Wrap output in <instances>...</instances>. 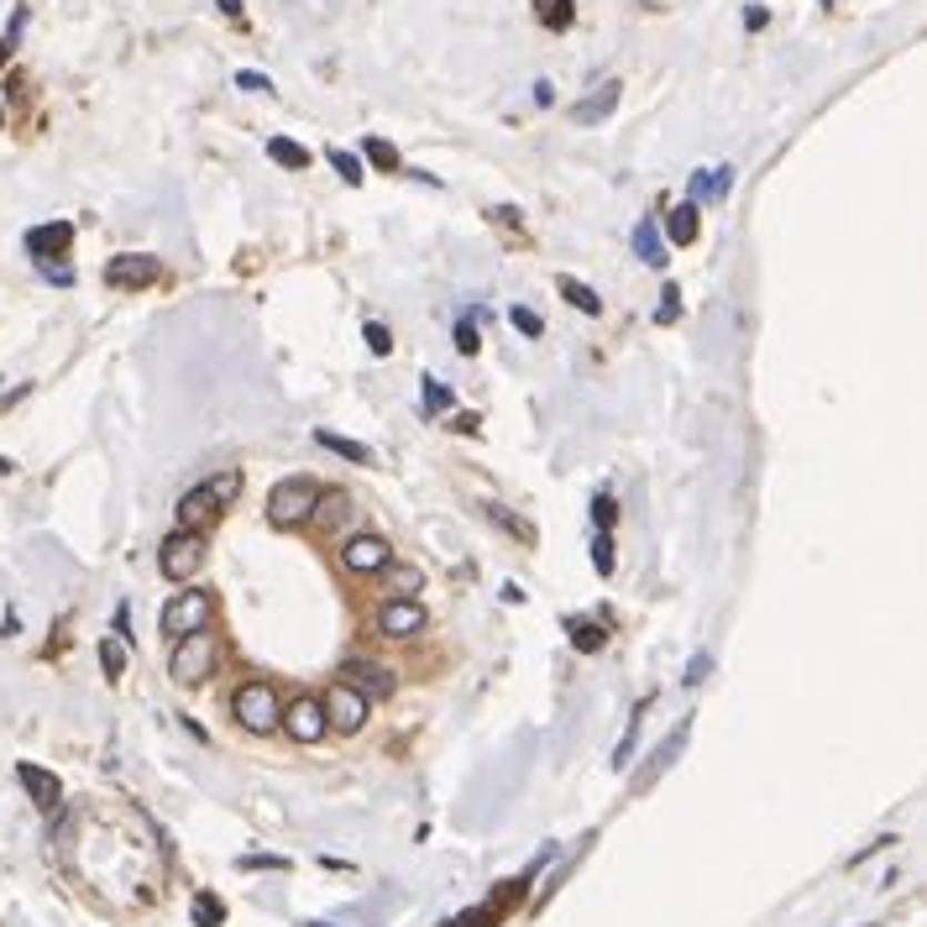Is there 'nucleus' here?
<instances>
[{"label": "nucleus", "mask_w": 927, "mask_h": 927, "mask_svg": "<svg viewBox=\"0 0 927 927\" xmlns=\"http://www.w3.org/2000/svg\"><path fill=\"white\" fill-rule=\"evenodd\" d=\"M231 718L246 728V734H273L283 724V703H279V686L252 676L231 692Z\"/></svg>", "instance_id": "f257e3e1"}, {"label": "nucleus", "mask_w": 927, "mask_h": 927, "mask_svg": "<svg viewBox=\"0 0 927 927\" xmlns=\"http://www.w3.org/2000/svg\"><path fill=\"white\" fill-rule=\"evenodd\" d=\"M320 498H325V487L315 477H283L273 493H268V524H279V530H294V524L315 520Z\"/></svg>", "instance_id": "f03ea898"}, {"label": "nucleus", "mask_w": 927, "mask_h": 927, "mask_svg": "<svg viewBox=\"0 0 927 927\" xmlns=\"http://www.w3.org/2000/svg\"><path fill=\"white\" fill-rule=\"evenodd\" d=\"M215 661H221V639L210 629L189 634V639H173V655H168V676L179 686H200L210 671H215Z\"/></svg>", "instance_id": "7ed1b4c3"}, {"label": "nucleus", "mask_w": 927, "mask_h": 927, "mask_svg": "<svg viewBox=\"0 0 927 927\" xmlns=\"http://www.w3.org/2000/svg\"><path fill=\"white\" fill-rule=\"evenodd\" d=\"M158 566H163L168 582H189V576H200V566H204V530H173V535L158 545Z\"/></svg>", "instance_id": "20e7f679"}, {"label": "nucleus", "mask_w": 927, "mask_h": 927, "mask_svg": "<svg viewBox=\"0 0 927 927\" xmlns=\"http://www.w3.org/2000/svg\"><path fill=\"white\" fill-rule=\"evenodd\" d=\"M283 734L294 744H320L331 734V713H325V697L315 692H299L294 703L283 707Z\"/></svg>", "instance_id": "39448f33"}, {"label": "nucleus", "mask_w": 927, "mask_h": 927, "mask_svg": "<svg viewBox=\"0 0 927 927\" xmlns=\"http://www.w3.org/2000/svg\"><path fill=\"white\" fill-rule=\"evenodd\" d=\"M325 713H331L335 734H362V724H367V713H372V697L341 676V682L325 686Z\"/></svg>", "instance_id": "423d86ee"}, {"label": "nucleus", "mask_w": 927, "mask_h": 927, "mask_svg": "<svg viewBox=\"0 0 927 927\" xmlns=\"http://www.w3.org/2000/svg\"><path fill=\"white\" fill-rule=\"evenodd\" d=\"M210 613H215L210 593L189 587V593H179V597H173V603L163 608V634H168V639H189V634L210 629Z\"/></svg>", "instance_id": "0eeeda50"}, {"label": "nucleus", "mask_w": 927, "mask_h": 927, "mask_svg": "<svg viewBox=\"0 0 927 927\" xmlns=\"http://www.w3.org/2000/svg\"><path fill=\"white\" fill-rule=\"evenodd\" d=\"M341 566L352 576H377L393 566V545L383 535H352L341 545Z\"/></svg>", "instance_id": "6e6552de"}, {"label": "nucleus", "mask_w": 927, "mask_h": 927, "mask_svg": "<svg viewBox=\"0 0 927 927\" xmlns=\"http://www.w3.org/2000/svg\"><path fill=\"white\" fill-rule=\"evenodd\" d=\"M425 629H430V613L414 597H389L377 608V634L383 639H414V634H425Z\"/></svg>", "instance_id": "1a4fd4ad"}, {"label": "nucleus", "mask_w": 927, "mask_h": 927, "mask_svg": "<svg viewBox=\"0 0 927 927\" xmlns=\"http://www.w3.org/2000/svg\"><path fill=\"white\" fill-rule=\"evenodd\" d=\"M158 279H163V262L148 258V252H121V258L105 262V283L111 289H148Z\"/></svg>", "instance_id": "9d476101"}, {"label": "nucleus", "mask_w": 927, "mask_h": 927, "mask_svg": "<svg viewBox=\"0 0 927 927\" xmlns=\"http://www.w3.org/2000/svg\"><path fill=\"white\" fill-rule=\"evenodd\" d=\"M221 493L210 483H200V487H189L184 498H179V530H204V524H215L221 520Z\"/></svg>", "instance_id": "9b49d317"}, {"label": "nucleus", "mask_w": 927, "mask_h": 927, "mask_svg": "<svg viewBox=\"0 0 927 927\" xmlns=\"http://www.w3.org/2000/svg\"><path fill=\"white\" fill-rule=\"evenodd\" d=\"M17 780L27 786V797L38 802L42 813H58V802H63V780H58L53 770H42V765L21 760V765H17Z\"/></svg>", "instance_id": "f8f14e48"}, {"label": "nucleus", "mask_w": 927, "mask_h": 927, "mask_svg": "<svg viewBox=\"0 0 927 927\" xmlns=\"http://www.w3.org/2000/svg\"><path fill=\"white\" fill-rule=\"evenodd\" d=\"M69 242H74V225L69 221H48V225H32V231H27V252H32V262L63 258Z\"/></svg>", "instance_id": "ddd939ff"}, {"label": "nucleus", "mask_w": 927, "mask_h": 927, "mask_svg": "<svg viewBox=\"0 0 927 927\" xmlns=\"http://www.w3.org/2000/svg\"><path fill=\"white\" fill-rule=\"evenodd\" d=\"M613 111H618V79H603L593 94H582L572 105V121L576 127H597V121H608Z\"/></svg>", "instance_id": "4468645a"}, {"label": "nucleus", "mask_w": 927, "mask_h": 927, "mask_svg": "<svg viewBox=\"0 0 927 927\" xmlns=\"http://www.w3.org/2000/svg\"><path fill=\"white\" fill-rule=\"evenodd\" d=\"M341 676H346L352 686H362L372 703H377V697H393V686H399V682L389 676V671L377 666V661H362V655H352V661L341 666Z\"/></svg>", "instance_id": "2eb2a0df"}, {"label": "nucleus", "mask_w": 927, "mask_h": 927, "mask_svg": "<svg viewBox=\"0 0 927 927\" xmlns=\"http://www.w3.org/2000/svg\"><path fill=\"white\" fill-rule=\"evenodd\" d=\"M697 231H703V204L686 200V204H676V210L666 215V236L676 246H692V242H697Z\"/></svg>", "instance_id": "dca6fc26"}, {"label": "nucleus", "mask_w": 927, "mask_h": 927, "mask_svg": "<svg viewBox=\"0 0 927 927\" xmlns=\"http://www.w3.org/2000/svg\"><path fill=\"white\" fill-rule=\"evenodd\" d=\"M634 252H639V262L645 268H666V242H661V225H655V215H645V221L634 225Z\"/></svg>", "instance_id": "f3484780"}, {"label": "nucleus", "mask_w": 927, "mask_h": 927, "mask_svg": "<svg viewBox=\"0 0 927 927\" xmlns=\"http://www.w3.org/2000/svg\"><path fill=\"white\" fill-rule=\"evenodd\" d=\"M728 184H734V168H728V163L713 168V173L697 168V173H692V184H686V194H692V204H707V200H718Z\"/></svg>", "instance_id": "a211bd4d"}, {"label": "nucleus", "mask_w": 927, "mask_h": 927, "mask_svg": "<svg viewBox=\"0 0 927 927\" xmlns=\"http://www.w3.org/2000/svg\"><path fill=\"white\" fill-rule=\"evenodd\" d=\"M686 728H692V724H686V718H682V724H676V734H671V739L661 744V749H655V760H649L645 770L634 776V792H649V780L661 776V770H666V765H671V755H676V749H682V744H686Z\"/></svg>", "instance_id": "6ab92c4d"}, {"label": "nucleus", "mask_w": 927, "mask_h": 927, "mask_svg": "<svg viewBox=\"0 0 927 927\" xmlns=\"http://www.w3.org/2000/svg\"><path fill=\"white\" fill-rule=\"evenodd\" d=\"M315 445H325L331 456H341V462H352V466H367V462H372L367 445L346 441V435H335V430H315Z\"/></svg>", "instance_id": "aec40b11"}, {"label": "nucleus", "mask_w": 927, "mask_h": 927, "mask_svg": "<svg viewBox=\"0 0 927 927\" xmlns=\"http://www.w3.org/2000/svg\"><path fill=\"white\" fill-rule=\"evenodd\" d=\"M566 634H572V645L582 649V655H597V649L608 645V629H603L597 618H572V624H566Z\"/></svg>", "instance_id": "412c9836"}, {"label": "nucleus", "mask_w": 927, "mask_h": 927, "mask_svg": "<svg viewBox=\"0 0 927 927\" xmlns=\"http://www.w3.org/2000/svg\"><path fill=\"white\" fill-rule=\"evenodd\" d=\"M645 713H649V697L629 713V728H624V739H618V749H613V770H624V765L634 760V744H639V728H645Z\"/></svg>", "instance_id": "4be33fe9"}, {"label": "nucleus", "mask_w": 927, "mask_h": 927, "mask_svg": "<svg viewBox=\"0 0 927 927\" xmlns=\"http://www.w3.org/2000/svg\"><path fill=\"white\" fill-rule=\"evenodd\" d=\"M535 17H540V27L566 32V27L576 21V0H535Z\"/></svg>", "instance_id": "5701e85b"}, {"label": "nucleus", "mask_w": 927, "mask_h": 927, "mask_svg": "<svg viewBox=\"0 0 927 927\" xmlns=\"http://www.w3.org/2000/svg\"><path fill=\"white\" fill-rule=\"evenodd\" d=\"M556 289H561V299L566 304H576L582 315H603V299L587 289V283H576V279H556Z\"/></svg>", "instance_id": "b1692460"}, {"label": "nucleus", "mask_w": 927, "mask_h": 927, "mask_svg": "<svg viewBox=\"0 0 927 927\" xmlns=\"http://www.w3.org/2000/svg\"><path fill=\"white\" fill-rule=\"evenodd\" d=\"M268 158H273V163H283L289 173H299V168H310V152L299 148L294 137H273V142H268Z\"/></svg>", "instance_id": "393cba45"}, {"label": "nucleus", "mask_w": 927, "mask_h": 927, "mask_svg": "<svg viewBox=\"0 0 927 927\" xmlns=\"http://www.w3.org/2000/svg\"><path fill=\"white\" fill-rule=\"evenodd\" d=\"M362 158H367V163H377L383 173H404V158H399V148H393V142H383V137H367V142H362Z\"/></svg>", "instance_id": "a878e982"}, {"label": "nucleus", "mask_w": 927, "mask_h": 927, "mask_svg": "<svg viewBox=\"0 0 927 927\" xmlns=\"http://www.w3.org/2000/svg\"><path fill=\"white\" fill-rule=\"evenodd\" d=\"M487 520H493V524H503V530H508V535L520 540V545H535V524H530V520H520V514H508L503 503H487Z\"/></svg>", "instance_id": "bb28decb"}, {"label": "nucleus", "mask_w": 927, "mask_h": 927, "mask_svg": "<svg viewBox=\"0 0 927 927\" xmlns=\"http://www.w3.org/2000/svg\"><path fill=\"white\" fill-rule=\"evenodd\" d=\"M189 911H194V927H221L225 923V901L215 896V890H200Z\"/></svg>", "instance_id": "cd10ccee"}, {"label": "nucleus", "mask_w": 927, "mask_h": 927, "mask_svg": "<svg viewBox=\"0 0 927 927\" xmlns=\"http://www.w3.org/2000/svg\"><path fill=\"white\" fill-rule=\"evenodd\" d=\"M346 514H352V498H346V493H325L320 508H315V524L320 530H331V524H341Z\"/></svg>", "instance_id": "c85d7f7f"}, {"label": "nucleus", "mask_w": 927, "mask_h": 927, "mask_svg": "<svg viewBox=\"0 0 927 927\" xmlns=\"http://www.w3.org/2000/svg\"><path fill=\"white\" fill-rule=\"evenodd\" d=\"M100 666H105V682H121L127 676V649L115 639H100Z\"/></svg>", "instance_id": "c756f323"}, {"label": "nucleus", "mask_w": 927, "mask_h": 927, "mask_svg": "<svg viewBox=\"0 0 927 927\" xmlns=\"http://www.w3.org/2000/svg\"><path fill=\"white\" fill-rule=\"evenodd\" d=\"M389 587L399 597H414L420 587H425V576H420V566H393V572H389Z\"/></svg>", "instance_id": "7c9ffc66"}, {"label": "nucleus", "mask_w": 927, "mask_h": 927, "mask_svg": "<svg viewBox=\"0 0 927 927\" xmlns=\"http://www.w3.org/2000/svg\"><path fill=\"white\" fill-rule=\"evenodd\" d=\"M593 566L597 576H613V530H597L593 535Z\"/></svg>", "instance_id": "2f4dec72"}, {"label": "nucleus", "mask_w": 927, "mask_h": 927, "mask_svg": "<svg viewBox=\"0 0 927 927\" xmlns=\"http://www.w3.org/2000/svg\"><path fill=\"white\" fill-rule=\"evenodd\" d=\"M508 320H514V331L530 335V341H540V331H545V320H540L530 304H514V310H508Z\"/></svg>", "instance_id": "473e14b6"}, {"label": "nucleus", "mask_w": 927, "mask_h": 927, "mask_svg": "<svg viewBox=\"0 0 927 927\" xmlns=\"http://www.w3.org/2000/svg\"><path fill=\"white\" fill-rule=\"evenodd\" d=\"M331 168L341 173V179H346V184H362V158H356V152H341V148H335L331 152Z\"/></svg>", "instance_id": "72a5a7b5"}, {"label": "nucleus", "mask_w": 927, "mask_h": 927, "mask_svg": "<svg viewBox=\"0 0 927 927\" xmlns=\"http://www.w3.org/2000/svg\"><path fill=\"white\" fill-rule=\"evenodd\" d=\"M477 346H483V335H477V315H466L462 325H456V352H462V356H477Z\"/></svg>", "instance_id": "f704fd0d"}, {"label": "nucleus", "mask_w": 927, "mask_h": 927, "mask_svg": "<svg viewBox=\"0 0 927 927\" xmlns=\"http://www.w3.org/2000/svg\"><path fill=\"white\" fill-rule=\"evenodd\" d=\"M362 335H367L372 356H389L393 352V335H389V325H383V320H367V325H362Z\"/></svg>", "instance_id": "c9c22d12"}, {"label": "nucleus", "mask_w": 927, "mask_h": 927, "mask_svg": "<svg viewBox=\"0 0 927 927\" xmlns=\"http://www.w3.org/2000/svg\"><path fill=\"white\" fill-rule=\"evenodd\" d=\"M593 524L597 530H613V524H618V498H613V493H597L593 498Z\"/></svg>", "instance_id": "e433bc0d"}, {"label": "nucleus", "mask_w": 927, "mask_h": 927, "mask_svg": "<svg viewBox=\"0 0 927 927\" xmlns=\"http://www.w3.org/2000/svg\"><path fill=\"white\" fill-rule=\"evenodd\" d=\"M441 409H451V389L441 377H425V414H441Z\"/></svg>", "instance_id": "4c0bfd02"}, {"label": "nucleus", "mask_w": 927, "mask_h": 927, "mask_svg": "<svg viewBox=\"0 0 927 927\" xmlns=\"http://www.w3.org/2000/svg\"><path fill=\"white\" fill-rule=\"evenodd\" d=\"M236 865H242V870H289V859H283V854H242Z\"/></svg>", "instance_id": "58836bf2"}, {"label": "nucleus", "mask_w": 927, "mask_h": 927, "mask_svg": "<svg viewBox=\"0 0 927 927\" xmlns=\"http://www.w3.org/2000/svg\"><path fill=\"white\" fill-rule=\"evenodd\" d=\"M210 487L221 493V503H231V498H236V493H242V472L231 466V472H221V477H210Z\"/></svg>", "instance_id": "ea45409f"}, {"label": "nucleus", "mask_w": 927, "mask_h": 927, "mask_svg": "<svg viewBox=\"0 0 927 927\" xmlns=\"http://www.w3.org/2000/svg\"><path fill=\"white\" fill-rule=\"evenodd\" d=\"M451 927H498V911L493 907H477V911H462Z\"/></svg>", "instance_id": "a19ab883"}, {"label": "nucleus", "mask_w": 927, "mask_h": 927, "mask_svg": "<svg viewBox=\"0 0 927 927\" xmlns=\"http://www.w3.org/2000/svg\"><path fill=\"white\" fill-rule=\"evenodd\" d=\"M707 671H713V655L703 649V655H692V661H686V676H682V682H686V686H697V682L707 676Z\"/></svg>", "instance_id": "79ce46f5"}, {"label": "nucleus", "mask_w": 927, "mask_h": 927, "mask_svg": "<svg viewBox=\"0 0 927 927\" xmlns=\"http://www.w3.org/2000/svg\"><path fill=\"white\" fill-rule=\"evenodd\" d=\"M38 268H42V279L58 283V289H69V283H74V268H63V262H38Z\"/></svg>", "instance_id": "37998d69"}, {"label": "nucleus", "mask_w": 927, "mask_h": 927, "mask_svg": "<svg viewBox=\"0 0 927 927\" xmlns=\"http://www.w3.org/2000/svg\"><path fill=\"white\" fill-rule=\"evenodd\" d=\"M236 84H242V90H252V94H268V90H273V79L258 74V69H242V74H236Z\"/></svg>", "instance_id": "c03bdc74"}, {"label": "nucleus", "mask_w": 927, "mask_h": 927, "mask_svg": "<svg viewBox=\"0 0 927 927\" xmlns=\"http://www.w3.org/2000/svg\"><path fill=\"white\" fill-rule=\"evenodd\" d=\"M676 294H682V289H676V283H671V289H666V304H661V310H655V320H666V325H671V320L682 315V299H676Z\"/></svg>", "instance_id": "a18cd8bd"}, {"label": "nucleus", "mask_w": 927, "mask_h": 927, "mask_svg": "<svg viewBox=\"0 0 927 927\" xmlns=\"http://www.w3.org/2000/svg\"><path fill=\"white\" fill-rule=\"evenodd\" d=\"M890 844H896V834H880L870 844V849H859V854H849V865H865V859H870V854H880V849H890Z\"/></svg>", "instance_id": "49530a36"}, {"label": "nucleus", "mask_w": 927, "mask_h": 927, "mask_svg": "<svg viewBox=\"0 0 927 927\" xmlns=\"http://www.w3.org/2000/svg\"><path fill=\"white\" fill-rule=\"evenodd\" d=\"M115 634H121V639H131V603H121V608H115Z\"/></svg>", "instance_id": "de8ad7c7"}, {"label": "nucleus", "mask_w": 927, "mask_h": 927, "mask_svg": "<svg viewBox=\"0 0 927 927\" xmlns=\"http://www.w3.org/2000/svg\"><path fill=\"white\" fill-rule=\"evenodd\" d=\"M765 21H770V17H765V11H760V6H749V11H744V27H749V32H760V27H765Z\"/></svg>", "instance_id": "09e8293b"}, {"label": "nucleus", "mask_w": 927, "mask_h": 927, "mask_svg": "<svg viewBox=\"0 0 927 927\" xmlns=\"http://www.w3.org/2000/svg\"><path fill=\"white\" fill-rule=\"evenodd\" d=\"M551 100H556V90H551V84L540 79V84H535V105H551Z\"/></svg>", "instance_id": "8fccbe9b"}, {"label": "nucleus", "mask_w": 927, "mask_h": 927, "mask_svg": "<svg viewBox=\"0 0 927 927\" xmlns=\"http://www.w3.org/2000/svg\"><path fill=\"white\" fill-rule=\"evenodd\" d=\"M215 6H221L225 17H242V0H215Z\"/></svg>", "instance_id": "3c124183"}, {"label": "nucleus", "mask_w": 927, "mask_h": 927, "mask_svg": "<svg viewBox=\"0 0 927 927\" xmlns=\"http://www.w3.org/2000/svg\"><path fill=\"white\" fill-rule=\"evenodd\" d=\"M0 472H11V462H0Z\"/></svg>", "instance_id": "603ef678"}, {"label": "nucleus", "mask_w": 927, "mask_h": 927, "mask_svg": "<svg viewBox=\"0 0 927 927\" xmlns=\"http://www.w3.org/2000/svg\"><path fill=\"white\" fill-rule=\"evenodd\" d=\"M0 127H6V111H0Z\"/></svg>", "instance_id": "864d4df0"}, {"label": "nucleus", "mask_w": 927, "mask_h": 927, "mask_svg": "<svg viewBox=\"0 0 927 927\" xmlns=\"http://www.w3.org/2000/svg\"><path fill=\"white\" fill-rule=\"evenodd\" d=\"M823 6H834V0H823Z\"/></svg>", "instance_id": "5fc2aeb1"}, {"label": "nucleus", "mask_w": 927, "mask_h": 927, "mask_svg": "<svg viewBox=\"0 0 927 927\" xmlns=\"http://www.w3.org/2000/svg\"><path fill=\"white\" fill-rule=\"evenodd\" d=\"M865 927H875V923H865Z\"/></svg>", "instance_id": "6e6d98bb"}]
</instances>
